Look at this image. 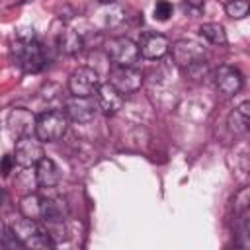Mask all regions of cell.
Masks as SVG:
<instances>
[{
    "instance_id": "6da1fadb",
    "label": "cell",
    "mask_w": 250,
    "mask_h": 250,
    "mask_svg": "<svg viewBox=\"0 0 250 250\" xmlns=\"http://www.w3.org/2000/svg\"><path fill=\"white\" fill-rule=\"evenodd\" d=\"M12 59L18 68L27 74H37L51 64L49 49L37 39L33 27H20L12 43Z\"/></svg>"
},
{
    "instance_id": "7a4b0ae2",
    "label": "cell",
    "mask_w": 250,
    "mask_h": 250,
    "mask_svg": "<svg viewBox=\"0 0 250 250\" xmlns=\"http://www.w3.org/2000/svg\"><path fill=\"white\" fill-rule=\"evenodd\" d=\"M66 129H68V117L61 109H47L37 115L35 137L41 143H55L62 139Z\"/></svg>"
},
{
    "instance_id": "3957f363",
    "label": "cell",
    "mask_w": 250,
    "mask_h": 250,
    "mask_svg": "<svg viewBox=\"0 0 250 250\" xmlns=\"http://www.w3.org/2000/svg\"><path fill=\"white\" fill-rule=\"evenodd\" d=\"M10 232L18 240V244L27 246V248H53L55 246V242L49 238L47 230H43L37 225V221L27 219V217L16 221L10 227Z\"/></svg>"
},
{
    "instance_id": "277c9868",
    "label": "cell",
    "mask_w": 250,
    "mask_h": 250,
    "mask_svg": "<svg viewBox=\"0 0 250 250\" xmlns=\"http://www.w3.org/2000/svg\"><path fill=\"white\" fill-rule=\"evenodd\" d=\"M105 51H107V57L111 59V62L115 66H135L139 57H141L139 45L125 35L111 37L105 43Z\"/></svg>"
},
{
    "instance_id": "5b68a950",
    "label": "cell",
    "mask_w": 250,
    "mask_h": 250,
    "mask_svg": "<svg viewBox=\"0 0 250 250\" xmlns=\"http://www.w3.org/2000/svg\"><path fill=\"white\" fill-rule=\"evenodd\" d=\"M168 51L172 53V59H174L176 66L182 68V70H188V68H191V66H195V64L205 61L203 47L193 39H178V41H174L170 45Z\"/></svg>"
},
{
    "instance_id": "8992f818",
    "label": "cell",
    "mask_w": 250,
    "mask_h": 250,
    "mask_svg": "<svg viewBox=\"0 0 250 250\" xmlns=\"http://www.w3.org/2000/svg\"><path fill=\"white\" fill-rule=\"evenodd\" d=\"M43 156H45V152H43V143H41L37 137L29 135V137H20V139H18V143H16V146H14V160H16L18 166H21V168H31V166H35Z\"/></svg>"
},
{
    "instance_id": "52a82bcc",
    "label": "cell",
    "mask_w": 250,
    "mask_h": 250,
    "mask_svg": "<svg viewBox=\"0 0 250 250\" xmlns=\"http://www.w3.org/2000/svg\"><path fill=\"white\" fill-rule=\"evenodd\" d=\"M100 86V72L92 66H78L68 76V90L72 96H92Z\"/></svg>"
},
{
    "instance_id": "ba28073f",
    "label": "cell",
    "mask_w": 250,
    "mask_h": 250,
    "mask_svg": "<svg viewBox=\"0 0 250 250\" xmlns=\"http://www.w3.org/2000/svg\"><path fill=\"white\" fill-rule=\"evenodd\" d=\"M96 105L98 102H94L92 96H70L64 102V115L68 117V121L84 125L94 119Z\"/></svg>"
},
{
    "instance_id": "9c48e42d",
    "label": "cell",
    "mask_w": 250,
    "mask_h": 250,
    "mask_svg": "<svg viewBox=\"0 0 250 250\" xmlns=\"http://www.w3.org/2000/svg\"><path fill=\"white\" fill-rule=\"evenodd\" d=\"M119 94H135L143 84V74L135 66H115L107 80Z\"/></svg>"
},
{
    "instance_id": "30bf717a",
    "label": "cell",
    "mask_w": 250,
    "mask_h": 250,
    "mask_svg": "<svg viewBox=\"0 0 250 250\" xmlns=\"http://www.w3.org/2000/svg\"><path fill=\"white\" fill-rule=\"evenodd\" d=\"M215 78V86L223 96H234L240 92V88L244 86V76L238 68L230 66V64H223L215 70L213 74Z\"/></svg>"
},
{
    "instance_id": "8fae6325",
    "label": "cell",
    "mask_w": 250,
    "mask_h": 250,
    "mask_svg": "<svg viewBox=\"0 0 250 250\" xmlns=\"http://www.w3.org/2000/svg\"><path fill=\"white\" fill-rule=\"evenodd\" d=\"M35 121H37V115H33L29 109L25 107H14L10 113H8V129L12 131L14 137H29L35 133Z\"/></svg>"
},
{
    "instance_id": "7c38bea8",
    "label": "cell",
    "mask_w": 250,
    "mask_h": 250,
    "mask_svg": "<svg viewBox=\"0 0 250 250\" xmlns=\"http://www.w3.org/2000/svg\"><path fill=\"white\" fill-rule=\"evenodd\" d=\"M137 45H139L141 57L150 59V61L162 59L168 53V49H170V41L162 33H145Z\"/></svg>"
},
{
    "instance_id": "4fadbf2b",
    "label": "cell",
    "mask_w": 250,
    "mask_h": 250,
    "mask_svg": "<svg viewBox=\"0 0 250 250\" xmlns=\"http://www.w3.org/2000/svg\"><path fill=\"white\" fill-rule=\"evenodd\" d=\"M94 94H96L98 107L105 115H115L123 107V94H119L109 82H100V86Z\"/></svg>"
},
{
    "instance_id": "5bb4252c",
    "label": "cell",
    "mask_w": 250,
    "mask_h": 250,
    "mask_svg": "<svg viewBox=\"0 0 250 250\" xmlns=\"http://www.w3.org/2000/svg\"><path fill=\"white\" fill-rule=\"evenodd\" d=\"M35 182L39 188H55L61 182V168L53 158L43 156L35 164Z\"/></svg>"
},
{
    "instance_id": "9a60e30c",
    "label": "cell",
    "mask_w": 250,
    "mask_h": 250,
    "mask_svg": "<svg viewBox=\"0 0 250 250\" xmlns=\"http://www.w3.org/2000/svg\"><path fill=\"white\" fill-rule=\"evenodd\" d=\"M68 205L64 199L61 197H51V199H43V207H41V219L45 225H53V223H64L68 217Z\"/></svg>"
},
{
    "instance_id": "2e32d148",
    "label": "cell",
    "mask_w": 250,
    "mask_h": 250,
    "mask_svg": "<svg viewBox=\"0 0 250 250\" xmlns=\"http://www.w3.org/2000/svg\"><path fill=\"white\" fill-rule=\"evenodd\" d=\"M55 43H57L59 51L64 53V55H68V57L78 55V53L82 51V47H84L82 35H80L78 31H74V29H68V27H62V29L57 33Z\"/></svg>"
},
{
    "instance_id": "e0dca14e",
    "label": "cell",
    "mask_w": 250,
    "mask_h": 250,
    "mask_svg": "<svg viewBox=\"0 0 250 250\" xmlns=\"http://www.w3.org/2000/svg\"><path fill=\"white\" fill-rule=\"evenodd\" d=\"M248 113H250V104L248 102H242L240 105H236L230 111V115L227 119V125L234 135H244L248 131Z\"/></svg>"
},
{
    "instance_id": "ac0fdd59",
    "label": "cell",
    "mask_w": 250,
    "mask_h": 250,
    "mask_svg": "<svg viewBox=\"0 0 250 250\" xmlns=\"http://www.w3.org/2000/svg\"><path fill=\"white\" fill-rule=\"evenodd\" d=\"M102 16V25L104 29H117L125 23V10L119 6V4H105V8L100 12Z\"/></svg>"
},
{
    "instance_id": "d6986e66",
    "label": "cell",
    "mask_w": 250,
    "mask_h": 250,
    "mask_svg": "<svg viewBox=\"0 0 250 250\" xmlns=\"http://www.w3.org/2000/svg\"><path fill=\"white\" fill-rule=\"evenodd\" d=\"M199 35H201L207 43L217 45V47H225V45L229 43L225 27H223L221 23H217V21H207V23H203V25L199 27Z\"/></svg>"
},
{
    "instance_id": "ffe728a7",
    "label": "cell",
    "mask_w": 250,
    "mask_h": 250,
    "mask_svg": "<svg viewBox=\"0 0 250 250\" xmlns=\"http://www.w3.org/2000/svg\"><path fill=\"white\" fill-rule=\"evenodd\" d=\"M41 207H43V199H41L39 195L31 193V191L25 193V195L20 199V205H18L20 213H21L23 217H27V219H33V221L41 219Z\"/></svg>"
},
{
    "instance_id": "44dd1931",
    "label": "cell",
    "mask_w": 250,
    "mask_h": 250,
    "mask_svg": "<svg viewBox=\"0 0 250 250\" xmlns=\"http://www.w3.org/2000/svg\"><path fill=\"white\" fill-rule=\"evenodd\" d=\"M248 10H250V4L248 0H229L225 4V12L229 18L232 20H242L248 16Z\"/></svg>"
},
{
    "instance_id": "7402d4cb",
    "label": "cell",
    "mask_w": 250,
    "mask_h": 250,
    "mask_svg": "<svg viewBox=\"0 0 250 250\" xmlns=\"http://www.w3.org/2000/svg\"><path fill=\"white\" fill-rule=\"evenodd\" d=\"M172 12H174V6H172L168 0H158V2L154 4V8H152V16H154V20H158V21L170 20Z\"/></svg>"
},
{
    "instance_id": "603a6c76",
    "label": "cell",
    "mask_w": 250,
    "mask_h": 250,
    "mask_svg": "<svg viewBox=\"0 0 250 250\" xmlns=\"http://www.w3.org/2000/svg\"><path fill=\"white\" fill-rule=\"evenodd\" d=\"M182 12L191 18H197L205 12V2L203 0H182Z\"/></svg>"
},
{
    "instance_id": "cb8c5ba5",
    "label": "cell",
    "mask_w": 250,
    "mask_h": 250,
    "mask_svg": "<svg viewBox=\"0 0 250 250\" xmlns=\"http://www.w3.org/2000/svg\"><path fill=\"white\" fill-rule=\"evenodd\" d=\"M14 164H16L14 154H4V156L0 158V176H2V178H6V176L14 170Z\"/></svg>"
},
{
    "instance_id": "d4e9b609",
    "label": "cell",
    "mask_w": 250,
    "mask_h": 250,
    "mask_svg": "<svg viewBox=\"0 0 250 250\" xmlns=\"http://www.w3.org/2000/svg\"><path fill=\"white\" fill-rule=\"evenodd\" d=\"M4 234H6V225H4V221L0 219V242H2V238H4Z\"/></svg>"
},
{
    "instance_id": "484cf974",
    "label": "cell",
    "mask_w": 250,
    "mask_h": 250,
    "mask_svg": "<svg viewBox=\"0 0 250 250\" xmlns=\"http://www.w3.org/2000/svg\"><path fill=\"white\" fill-rule=\"evenodd\" d=\"M6 199H8V193H6L4 189H0V205H2V203H4Z\"/></svg>"
},
{
    "instance_id": "4316f807",
    "label": "cell",
    "mask_w": 250,
    "mask_h": 250,
    "mask_svg": "<svg viewBox=\"0 0 250 250\" xmlns=\"http://www.w3.org/2000/svg\"><path fill=\"white\" fill-rule=\"evenodd\" d=\"M98 2H102V4H113L115 0H98Z\"/></svg>"
}]
</instances>
